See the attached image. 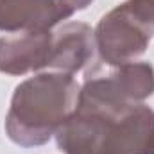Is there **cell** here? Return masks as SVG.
<instances>
[{"label": "cell", "instance_id": "cell-8", "mask_svg": "<svg viewBox=\"0 0 154 154\" xmlns=\"http://www.w3.org/2000/svg\"><path fill=\"white\" fill-rule=\"evenodd\" d=\"M66 2H70V4L75 7L77 11H79V9H84V7H86L91 0H66Z\"/></svg>", "mask_w": 154, "mask_h": 154}, {"label": "cell", "instance_id": "cell-7", "mask_svg": "<svg viewBox=\"0 0 154 154\" xmlns=\"http://www.w3.org/2000/svg\"><path fill=\"white\" fill-rule=\"evenodd\" d=\"M95 32L86 23H68L52 32V52L48 66L74 74L93 59Z\"/></svg>", "mask_w": 154, "mask_h": 154}, {"label": "cell", "instance_id": "cell-3", "mask_svg": "<svg viewBox=\"0 0 154 154\" xmlns=\"http://www.w3.org/2000/svg\"><path fill=\"white\" fill-rule=\"evenodd\" d=\"M154 32V0H129L102 16L95 45L108 65L131 63L145 52Z\"/></svg>", "mask_w": 154, "mask_h": 154}, {"label": "cell", "instance_id": "cell-4", "mask_svg": "<svg viewBox=\"0 0 154 154\" xmlns=\"http://www.w3.org/2000/svg\"><path fill=\"white\" fill-rule=\"evenodd\" d=\"M154 91V70L147 63H122L93 66L86 74L81 93L111 102L136 104Z\"/></svg>", "mask_w": 154, "mask_h": 154}, {"label": "cell", "instance_id": "cell-6", "mask_svg": "<svg viewBox=\"0 0 154 154\" xmlns=\"http://www.w3.org/2000/svg\"><path fill=\"white\" fill-rule=\"evenodd\" d=\"M52 52V32H22L13 38H0V72L22 75L48 66Z\"/></svg>", "mask_w": 154, "mask_h": 154}, {"label": "cell", "instance_id": "cell-5", "mask_svg": "<svg viewBox=\"0 0 154 154\" xmlns=\"http://www.w3.org/2000/svg\"><path fill=\"white\" fill-rule=\"evenodd\" d=\"M75 11L66 0H0V31H50Z\"/></svg>", "mask_w": 154, "mask_h": 154}, {"label": "cell", "instance_id": "cell-1", "mask_svg": "<svg viewBox=\"0 0 154 154\" xmlns=\"http://www.w3.org/2000/svg\"><path fill=\"white\" fill-rule=\"evenodd\" d=\"M68 154H154V111L143 104H109L79 91L61 133Z\"/></svg>", "mask_w": 154, "mask_h": 154}, {"label": "cell", "instance_id": "cell-2", "mask_svg": "<svg viewBox=\"0 0 154 154\" xmlns=\"http://www.w3.org/2000/svg\"><path fill=\"white\" fill-rule=\"evenodd\" d=\"M79 86L72 74H41L16 86L5 118L9 138L23 147L41 145L75 111Z\"/></svg>", "mask_w": 154, "mask_h": 154}]
</instances>
